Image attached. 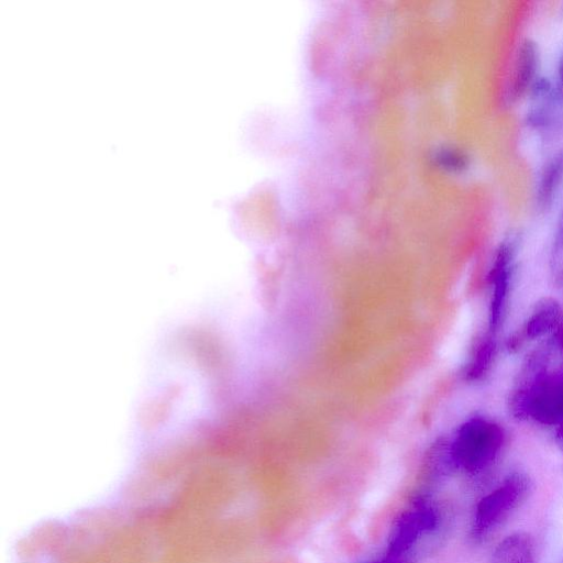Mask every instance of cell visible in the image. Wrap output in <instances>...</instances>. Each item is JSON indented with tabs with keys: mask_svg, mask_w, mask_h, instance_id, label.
<instances>
[{
	"mask_svg": "<svg viewBox=\"0 0 563 563\" xmlns=\"http://www.w3.org/2000/svg\"><path fill=\"white\" fill-rule=\"evenodd\" d=\"M548 364V351L529 356L511 395L510 410L518 419L558 428L563 423V368L550 369Z\"/></svg>",
	"mask_w": 563,
	"mask_h": 563,
	"instance_id": "obj_1",
	"label": "cell"
},
{
	"mask_svg": "<svg viewBox=\"0 0 563 563\" xmlns=\"http://www.w3.org/2000/svg\"><path fill=\"white\" fill-rule=\"evenodd\" d=\"M531 487L526 473L514 471L485 494L475 508L473 530L477 538L489 537L508 522L528 499Z\"/></svg>",
	"mask_w": 563,
	"mask_h": 563,
	"instance_id": "obj_2",
	"label": "cell"
},
{
	"mask_svg": "<svg viewBox=\"0 0 563 563\" xmlns=\"http://www.w3.org/2000/svg\"><path fill=\"white\" fill-rule=\"evenodd\" d=\"M503 427L494 420L474 417L457 431L453 453L456 461L468 472H483L497 461L505 445Z\"/></svg>",
	"mask_w": 563,
	"mask_h": 563,
	"instance_id": "obj_3",
	"label": "cell"
},
{
	"mask_svg": "<svg viewBox=\"0 0 563 563\" xmlns=\"http://www.w3.org/2000/svg\"><path fill=\"white\" fill-rule=\"evenodd\" d=\"M516 243L514 239L504 240L497 247L488 273L489 303L488 332L496 335L506 318L511 292Z\"/></svg>",
	"mask_w": 563,
	"mask_h": 563,
	"instance_id": "obj_4",
	"label": "cell"
},
{
	"mask_svg": "<svg viewBox=\"0 0 563 563\" xmlns=\"http://www.w3.org/2000/svg\"><path fill=\"white\" fill-rule=\"evenodd\" d=\"M527 123L540 136L552 140L563 132V93L547 78H538L529 90Z\"/></svg>",
	"mask_w": 563,
	"mask_h": 563,
	"instance_id": "obj_5",
	"label": "cell"
},
{
	"mask_svg": "<svg viewBox=\"0 0 563 563\" xmlns=\"http://www.w3.org/2000/svg\"><path fill=\"white\" fill-rule=\"evenodd\" d=\"M563 321L562 308L553 298L540 299L525 320L519 334L509 339V351L518 350L526 341L542 339L552 334Z\"/></svg>",
	"mask_w": 563,
	"mask_h": 563,
	"instance_id": "obj_6",
	"label": "cell"
},
{
	"mask_svg": "<svg viewBox=\"0 0 563 563\" xmlns=\"http://www.w3.org/2000/svg\"><path fill=\"white\" fill-rule=\"evenodd\" d=\"M540 54L538 45L530 38H525L517 47L512 70L509 79V98L517 100L538 79Z\"/></svg>",
	"mask_w": 563,
	"mask_h": 563,
	"instance_id": "obj_7",
	"label": "cell"
},
{
	"mask_svg": "<svg viewBox=\"0 0 563 563\" xmlns=\"http://www.w3.org/2000/svg\"><path fill=\"white\" fill-rule=\"evenodd\" d=\"M489 563H539L533 536L525 530L506 534L495 544Z\"/></svg>",
	"mask_w": 563,
	"mask_h": 563,
	"instance_id": "obj_8",
	"label": "cell"
},
{
	"mask_svg": "<svg viewBox=\"0 0 563 563\" xmlns=\"http://www.w3.org/2000/svg\"><path fill=\"white\" fill-rule=\"evenodd\" d=\"M563 184V148L553 155L543 166L536 190L539 209L548 210L556 198Z\"/></svg>",
	"mask_w": 563,
	"mask_h": 563,
	"instance_id": "obj_9",
	"label": "cell"
},
{
	"mask_svg": "<svg viewBox=\"0 0 563 563\" xmlns=\"http://www.w3.org/2000/svg\"><path fill=\"white\" fill-rule=\"evenodd\" d=\"M497 353V342L494 334H488L478 343L471 360L466 375L470 379H479L492 368Z\"/></svg>",
	"mask_w": 563,
	"mask_h": 563,
	"instance_id": "obj_10",
	"label": "cell"
},
{
	"mask_svg": "<svg viewBox=\"0 0 563 563\" xmlns=\"http://www.w3.org/2000/svg\"><path fill=\"white\" fill-rule=\"evenodd\" d=\"M551 344L563 356V321L551 334Z\"/></svg>",
	"mask_w": 563,
	"mask_h": 563,
	"instance_id": "obj_11",
	"label": "cell"
},
{
	"mask_svg": "<svg viewBox=\"0 0 563 563\" xmlns=\"http://www.w3.org/2000/svg\"><path fill=\"white\" fill-rule=\"evenodd\" d=\"M552 269L559 283L563 285V258L556 263H553Z\"/></svg>",
	"mask_w": 563,
	"mask_h": 563,
	"instance_id": "obj_12",
	"label": "cell"
},
{
	"mask_svg": "<svg viewBox=\"0 0 563 563\" xmlns=\"http://www.w3.org/2000/svg\"><path fill=\"white\" fill-rule=\"evenodd\" d=\"M558 77H559V85L558 88L563 93V52L559 59V66H558Z\"/></svg>",
	"mask_w": 563,
	"mask_h": 563,
	"instance_id": "obj_13",
	"label": "cell"
},
{
	"mask_svg": "<svg viewBox=\"0 0 563 563\" xmlns=\"http://www.w3.org/2000/svg\"><path fill=\"white\" fill-rule=\"evenodd\" d=\"M558 440L563 448V423L556 429Z\"/></svg>",
	"mask_w": 563,
	"mask_h": 563,
	"instance_id": "obj_14",
	"label": "cell"
}]
</instances>
